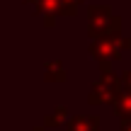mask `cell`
<instances>
[{"mask_svg": "<svg viewBox=\"0 0 131 131\" xmlns=\"http://www.w3.org/2000/svg\"><path fill=\"white\" fill-rule=\"evenodd\" d=\"M131 49V39L129 37H119V34H107V37H97L92 39V44L88 46V53L100 63H114L122 58L124 51Z\"/></svg>", "mask_w": 131, "mask_h": 131, "instance_id": "cell-1", "label": "cell"}, {"mask_svg": "<svg viewBox=\"0 0 131 131\" xmlns=\"http://www.w3.org/2000/svg\"><path fill=\"white\" fill-rule=\"evenodd\" d=\"M122 92H124V78H119L112 70H104V73L95 80L92 90H90V95H88V102L92 104V107L95 104H114Z\"/></svg>", "mask_w": 131, "mask_h": 131, "instance_id": "cell-2", "label": "cell"}, {"mask_svg": "<svg viewBox=\"0 0 131 131\" xmlns=\"http://www.w3.org/2000/svg\"><path fill=\"white\" fill-rule=\"evenodd\" d=\"M88 17H90V22H88L90 39L107 37V34H119V29H122V19L114 17L107 5H92Z\"/></svg>", "mask_w": 131, "mask_h": 131, "instance_id": "cell-3", "label": "cell"}, {"mask_svg": "<svg viewBox=\"0 0 131 131\" xmlns=\"http://www.w3.org/2000/svg\"><path fill=\"white\" fill-rule=\"evenodd\" d=\"M66 131H100V117H95V114L70 117L66 124Z\"/></svg>", "mask_w": 131, "mask_h": 131, "instance_id": "cell-4", "label": "cell"}, {"mask_svg": "<svg viewBox=\"0 0 131 131\" xmlns=\"http://www.w3.org/2000/svg\"><path fill=\"white\" fill-rule=\"evenodd\" d=\"M44 80H46V83H66V80H68L66 66L61 61H49L44 66Z\"/></svg>", "mask_w": 131, "mask_h": 131, "instance_id": "cell-5", "label": "cell"}, {"mask_svg": "<svg viewBox=\"0 0 131 131\" xmlns=\"http://www.w3.org/2000/svg\"><path fill=\"white\" fill-rule=\"evenodd\" d=\"M112 109H114V114H117L119 119H131V90H124L122 95L117 97V102L112 104Z\"/></svg>", "mask_w": 131, "mask_h": 131, "instance_id": "cell-6", "label": "cell"}, {"mask_svg": "<svg viewBox=\"0 0 131 131\" xmlns=\"http://www.w3.org/2000/svg\"><path fill=\"white\" fill-rule=\"evenodd\" d=\"M61 124H68V107L66 104H58L51 114H46L44 119V126H61Z\"/></svg>", "mask_w": 131, "mask_h": 131, "instance_id": "cell-7", "label": "cell"}, {"mask_svg": "<svg viewBox=\"0 0 131 131\" xmlns=\"http://www.w3.org/2000/svg\"><path fill=\"white\" fill-rule=\"evenodd\" d=\"M122 78H124V90H131V68L122 75Z\"/></svg>", "mask_w": 131, "mask_h": 131, "instance_id": "cell-8", "label": "cell"}, {"mask_svg": "<svg viewBox=\"0 0 131 131\" xmlns=\"http://www.w3.org/2000/svg\"><path fill=\"white\" fill-rule=\"evenodd\" d=\"M122 131H131V119H124L122 122Z\"/></svg>", "mask_w": 131, "mask_h": 131, "instance_id": "cell-9", "label": "cell"}, {"mask_svg": "<svg viewBox=\"0 0 131 131\" xmlns=\"http://www.w3.org/2000/svg\"><path fill=\"white\" fill-rule=\"evenodd\" d=\"M44 129H46V126H34L32 131H44Z\"/></svg>", "mask_w": 131, "mask_h": 131, "instance_id": "cell-10", "label": "cell"}]
</instances>
